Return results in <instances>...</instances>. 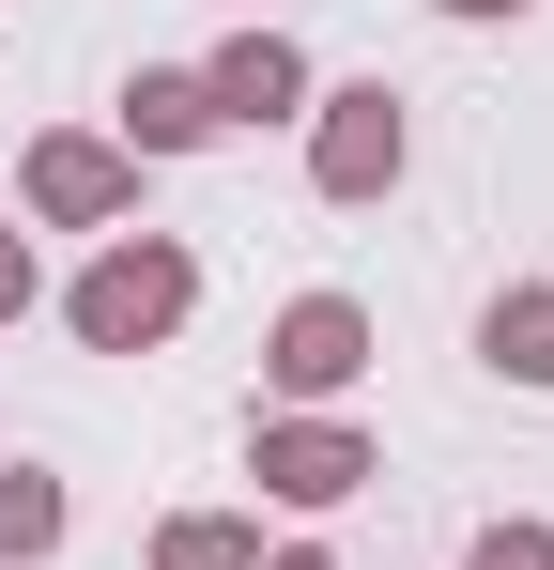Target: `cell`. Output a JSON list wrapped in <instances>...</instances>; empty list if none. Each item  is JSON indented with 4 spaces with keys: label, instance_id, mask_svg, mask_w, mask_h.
<instances>
[{
    "label": "cell",
    "instance_id": "52a82bcc",
    "mask_svg": "<svg viewBox=\"0 0 554 570\" xmlns=\"http://www.w3.org/2000/svg\"><path fill=\"white\" fill-rule=\"evenodd\" d=\"M123 139H139V155H185V139H216L200 78H139V94H123Z\"/></svg>",
    "mask_w": 554,
    "mask_h": 570
},
{
    "label": "cell",
    "instance_id": "ba28073f",
    "mask_svg": "<svg viewBox=\"0 0 554 570\" xmlns=\"http://www.w3.org/2000/svg\"><path fill=\"white\" fill-rule=\"evenodd\" d=\"M493 371L554 385V293H508V308H493Z\"/></svg>",
    "mask_w": 554,
    "mask_h": 570
},
{
    "label": "cell",
    "instance_id": "30bf717a",
    "mask_svg": "<svg viewBox=\"0 0 554 570\" xmlns=\"http://www.w3.org/2000/svg\"><path fill=\"white\" fill-rule=\"evenodd\" d=\"M155 570H247V524H170V556Z\"/></svg>",
    "mask_w": 554,
    "mask_h": 570
},
{
    "label": "cell",
    "instance_id": "3957f363",
    "mask_svg": "<svg viewBox=\"0 0 554 570\" xmlns=\"http://www.w3.org/2000/svg\"><path fill=\"white\" fill-rule=\"evenodd\" d=\"M293 401H324V385H355L369 371V324L339 308V293H308V308H277V355H263Z\"/></svg>",
    "mask_w": 554,
    "mask_h": 570
},
{
    "label": "cell",
    "instance_id": "8fae6325",
    "mask_svg": "<svg viewBox=\"0 0 554 570\" xmlns=\"http://www.w3.org/2000/svg\"><path fill=\"white\" fill-rule=\"evenodd\" d=\"M477 570H554V540H540V524H493V540H477Z\"/></svg>",
    "mask_w": 554,
    "mask_h": 570
},
{
    "label": "cell",
    "instance_id": "5b68a950",
    "mask_svg": "<svg viewBox=\"0 0 554 570\" xmlns=\"http://www.w3.org/2000/svg\"><path fill=\"white\" fill-rule=\"evenodd\" d=\"M293 94H308V62H293L277 31H247V47H231V62L200 78V108H216V124H277V108H293Z\"/></svg>",
    "mask_w": 554,
    "mask_h": 570
},
{
    "label": "cell",
    "instance_id": "7c38bea8",
    "mask_svg": "<svg viewBox=\"0 0 554 570\" xmlns=\"http://www.w3.org/2000/svg\"><path fill=\"white\" fill-rule=\"evenodd\" d=\"M0 308H31V247L16 232H0Z\"/></svg>",
    "mask_w": 554,
    "mask_h": 570
},
{
    "label": "cell",
    "instance_id": "5bb4252c",
    "mask_svg": "<svg viewBox=\"0 0 554 570\" xmlns=\"http://www.w3.org/2000/svg\"><path fill=\"white\" fill-rule=\"evenodd\" d=\"M277 570H324V556H277Z\"/></svg>",
    "mask_w": 554,
    "mask_h": 570
},
{
    "label": "cell",
    "instance_id": "6da1fadb",
    "mask_svg": "<svg viewBox=\"0 0 554 570\" xmlns=\"http://www.w3.org/2000/svg\"><path fill=\"white\" fill-rule=\"evenodd\" d=\"M185 293H200V278H185V247H108V263L78 278V340H92V355H139V340H170V324H185Z\"/></svg>",
    "mask_w": 554,
    "mask_h": 570
},
{
    "label": "cell",
    "instance_id": "8992f818",
    "mask_svg": "<svg viewBox=\"0 0 554 570\" xmlns=\"http://www.w3.org/2000/svg\"><path fill=\"white\" fill-rule=\"evenodd\" d=\"M31 200H47V216H123V155H108V139H47V155H31Z\"/></svg>",
    "mask_w": 554,
    "mask_h": 570
},
{
    "label": "cell",
    "instance_id": "7a4b0ae2",
    "mask_svg": "<svg viewBox=\"0 0 554 570\" xmlns=\"http://www.w3.org/2000/svg\"><path fill=\"white\" fill-rule=\"evenodd\" d=\"M308 170H324V200H385L400 186V94L355 78V94L324 108V155H308Z\"/></svg>",
    "mask_w": 554,
    "mask_h": 570
},
{
    "label": "cell",
    "instance_id": "9c48e42d",
    "mask_svg": "<svg viewBox=\"0 0 554 570\" xmlns=\"http://www.w3.org/2000/svg\"><path fill=\"white\" fill-rule=\"evenodd\" d=\"M47 540H62V493L16 463V478H0V556H47Z\"/></svg>",
    "mask_w": 554,
    "mask_h": 570
},
{
    "label": "cell",
    "instance_id": "277c9868",
    "mask_svg": "<svg viewBox=\"0 0 554 570\" xmlns=\"http://www.w3.org/2000/svg\"><path fill=\"white\" fill-rule=\"evenodd\" d=\"M355 478H369V448H355V432H324V416L263 432V493H293V509H339Z\"/></svg>",
    "mask_w": 554,
    "mask_h": 570
},
{
    "label": "cell",
    "instance_id": "4fadbf2b",
    "mask_svg": "<svg viewBox=\"0 0 554 570\" xmlns=\"http://www.w3.org/2000/svg\"><path fill=\"white\" fill-rule=\"evenodd\" d=\"M447 16H524V0H447Z\"/></svg>",
    "mask_w": 554,
    "mask_h": 570
}]
</instances>
